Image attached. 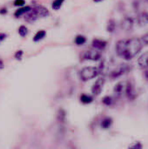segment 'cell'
<instances>
[{
    "label": "cell",
    "instance_id": "cell-27",
    "mask_svg": "<svg viewBox=\"0 0 148 149\" xmlns=\"http://www.w3.org/2000/svg\"><path fill=\"white\" fill-rule=\"evenodd\" d=\"M141 41L143 42L144 45H148V33L145 34V35L141 38Z\"/></svg>",
    "mask_w": 148,
    "mask_h": 149
},
{
    "label": "cell",
    "instance_id": "cell-17",
    "mask_svg": "<svg viewBox=\"0 0 148 149\" xmlns=\"http://www.w3.org/2000/svg\"><path fill=\"white\" fill-rule=\"evenodd\" d=\"M65 119H66V112L60 108L58 111V113H57V120L58 122L60 123H64L65 121Z\"/></svg>",
    "mask_w": 148,
    "mask_h": 149
},
{
    "label": "cell",
    "instance_id": "cell-29",
    "mask_svg": "<svg viewBox=\"0 0 148 149\" xmlns=\"http://www.w3.org/2000/svg\"><path fill=\"white\" fill-rule=\"evenodd\" d=\"M7 12V9L6 8H2L0 10V14H5Z\"/></svg>",
    "mask_w": 148,
    "mask_h": 149
},
{
    "label": "cell",
    "instance_id": "cell-15",
    "mask_svg": "<svg viewBox=\"0 0 148 149\" xmlns=\"http://www.w3.org/2000/svg\"><path fill=\"white\" fill-rule=\"evenodd\" d=\"M31 10V7H30V6H23V7H21V8H19V9H17V10H16V12H15V17H21L22 15H25L27 12H29L30 10Z\"/></svg>",
    "mask_w": 148,
    "mask_h": 149
},
{
    "label": "cell",
    "instance_id": "cell-25",
    "mask_svg": "<svg viewBox=\"0 0 148 149\" xmlns=\"http://www.w3.org/2000/svg\"><path fill=\"white\" fill-rule=\"evenodd\" d=\"M25 3L24 0H15L14 1V5L15 6H23Z\"/></svg>",
    "mask_w": 148,
    "mask_h": 149
},
{
    "label": "cell",
    "instance_id": "cell-1",
    "mask_svg": "<svg viewBox=\"0 0 148 149\" xmlns=\"http://www.w3.org/2000/svg\"><path fill=\"white\" fill-rule=\"evenodd\" d=\"M143 45L144 44L141 38H133L122 39L116 43V53L119 57L126 60H131L140 52Z\"/></svg>",
    "mask_w": 148,
    "mask_h": 149
},
{
    "label": "cell",
    "instance_id": "cell-3",
    "mask_svg": "<svg viewBox=\"0 0 148 149\" xmlns=\"http://www.w3.org/2000/svg\"><path fill=\"white\" fill-rule=\"evenodd\" d=\"M101 52L96 49H90L84 51L80 54L81 60H92V61H99L101 58Z\"/></svg>",
    "mask_w": 148,
    "mask_h": 149
},
{
    "label": "cell",
    "instance_id": "cell-23",
    "mask_svg": "<svg viewBox=\"0 0 148 149\" xmlns=\"http://www.w3.org/2000/svg\"><path fill=\"white\" fill-rule=\"evenodd\" d=\"M18 32H19V34H20V36L25 37V36L27 35V33H28V29H27L25 26L21 25V26L19 27V29H18Z\"/></svg>",
    "mask_w": 148,
    "mask_h": 149
},
{
    "label": "cell",
    "instance_id": "cell-28",
    "mask_svg": "<svg viewBox=\"0 0 148 149\" xmlns=\"http://www.w3.org/2000/svg\"><path fill=\"white\" fill-rule=\"evenodd\" d=\"M6 37H7V35L5 33H0V42H2Z\"/></svg>",
    "mask_w": 148,
    "mask_h": 149
},
{
    "label": "cell",
    "instance_id": "cell-4",
    "mask_svg": "<svg viewBox=\"0 0 148 149\" xmlns=\"http://www.w3.org/2000/svg\"><path fill=\"white\" fill-rule=\"evenodd\" d=\"M131 70V66L127 64H121L120 65L117 66L116 68H114L109 74L110 79H116L120 77H121L122 75H124L125 73L128 72Z\"/></svg>",
    "mask_w": 148,
    "mask_h": 149
},
{
    "label": "cell",
    "instance_id": "cell-5",
    "mask_svg": "<svg viewBox=\"0 0 148 149\" xmlns=\"http://www.w3.org/2000/svg\"><path fill=\"white\" fill-rule=\"evenodd\" d=\"M125 93L129 100H134L137 98L138 93L133 85V82L132 80H128L126 82V85L125 87Z\"/></svg>",
    "mask_w": 148,
    "mask_h": 149
},
{
    "label": "cell",
    "instance_id": "cell-24",
    "mask_svg": "<svg viewBox=\"0 0 148 149\" xmlns=\"http://www.w3.org/2000/svg\"><path fill=\"white\" fill-rule=\"evenodd\" d=\"M128 149H143V145H142V143L141 142H140V141H137V142H135L134 144H132Z\"/></svg>",
    "mask_w": 148,
    "mask_h": 149
},
{
    "label": "cell",
    "instance_id": "cell-22",
    "mask_svg": "<svg viewBox=\"0 0 148 149\" xmlns=\"http://www.w3.org/2000/svg\"><path fill=\"white\" fill-rule=\"evenodd\" d=\"M65 0H54L52 4H51V7L53 10H59L60 7L62 6V3H64Z\"/></svg>",
    "mask_w": 148,
    "mask_h": 149
},
{
    "label": "cell",
    "instance_id": "cell-33",
    "mask_svg": "<svg viewBox=\"0 0 148 149\" xmlns=\"http://www.w3.org/2000/svg\"><path fill=\"white\" fill-rule=\"evenodd\" d=\"M147 2H148V0H147Z\"/></svg>",
    "mask_w": 148,
    "mask_h": 149
},
{
    "label": "cell",
    "instance_id": "cell-32",
    "mask_svg": "<svg viewBox=\"0 0 148 149\" xmlns=\"http://www.w3.org/2000/svg\"><path fill=\"white\" fill-rule=\"evenodd\" d=\"M95 3H99V2H102V1H104V0H93Z\"/></svg>",
    "mask_w": 148,
    "mask_h": 149
},
{
    "label": "cell",
    "instance_id": "cell-21",
    "mask_svg": "<svg viewBox=\"0 0 148 149\" xmlns=\"http://www.w3.org/2000/svg\"><path fill=\"white\" fill-rule=\"evenodd\" d=\"M102 103L105 105V106H107V107H111L113 103V100L111 96H105L103 99H102Z\"/></svg>",
    "mask_w": 148,
    "mask_h": 149
},
{
    "label": "cell",
    "instance_id": "cell-6",
    "mask_svg": "<svg viewBox=\"0 0 148 149\" xmlns=\"http://www.w3.org/2000/svg\"><path fill=\"white\" fill-rule=\"evenodd\" d=\"M106 83V79L103 78V77H100L99 78L95 83L93 84L92 87V93L94 94V95H99L100 94V93L102 92V89H103V86Z\"/></svg>",
    "mask_w": 148,
    "mask_h": 149
},
{
    "label": "cell",
    "instance_id": "cell-16",
    "mask_svg": "<svg viewBox=\"0 0 148 149\" xmlns=\"http://www.w3.org/2000/svg\"><path fill=\"white\" fill-rule=\"evenodd\" d=\"M79 100L82 104H85V105H87V104H90L93 101V98L88 94H81L80 95V98H79Z\"/></svg>",
    "mask_w": 148,
    "mask_h": 149
},
{
    "label": "cell",
    "instance_id": "cell-11",
    "mask_svg": "<svg viewBox=\"0 0 148 149\" xmlns=\"http://www.w3.org/2000/svg\"><path fill=\"white\" fill-rule=\"evenodd\" d=\"M137 21H138V24L140 26L147 25L148 24V12L147 11L140 12L137 17Z\"/></svg>",
    "mask_w": 148,
    "mask_h": 149
},
{
    "label": "cell",
    "instance_id": "cell-12",
    "mask_svg": "<svg viewBox=\"0 0 148 149\" xmlns=\"http://www.w3.org/2000/svg\"><path fill=\"white\" fill-rule=\"evenodd\" d=\"M24 18L28 23H32V22L36 21L38 18V17L37 16V14H36L35 10H33V8H31V10L24 15Z\"/></svg>",
    "mask_w": 148,
    "mask_h": 149
},
{
    "label": "cell",
    "instance_id": "cell-14",
    "mask_svg": "<svg viewBox=\"0 0 148 149\" xmlns=\"http://www.w3.org/2000/svg\"><path fill=\"white\" fill-rule=\"evenodd\" d=\"M125 87H126V86H124V85H123L122 82L117 83V84L115 85L114 88H113V92H114L115 95H117V96H121V94L123 93V92H124V90H125Z\"/></svg>",
    "mask_w": 148,
    "mask_h": 149
},
{
    "label": "cell",
    "instance_id": "cell-7",
    "mask_svg": "<svg viewBox=\"0 0 148 149\" xmlns=\"http://www.w3.org/2000/svg\"><path fill=\"white\" fill-rule=\"evenodd\" d=\"M133 19L130 17H125L122 22H121V27L123 30H125L126 31H129L133 28Z\"/></svg>",
    "mask_w": 148,
    "mask_h": 149
},
{
    "label": "cell",
    "instance_id": "cell-31",
    "mask_svg": "<svg viewBox=\"0 0 148 149\" xmlns=\"http://www.w3.org/2000/svg\"><path fill=\"white\" fill-rule=\"evenodd\" d=\"M145 77H146V78L148 79V69H147V70H146V72H145Z\"/></svg>",
    "mask_w": 148,
    "mask_h": 149
},
{
    "label": "cell",
    "instance_id": "cell-18",
    "mask_svg": "<svg viewBox=\"0 0 148 149\" xmlns=\"http://www.w3.org/2000/svg\"><path fill=\"white\" fill-rule=\"evenodd\" d=\"M46 36V31H38L36 34H35V36H34V38H33V41L34 42H38V41H40L41 39H43L44 37Z\"/></svg>",
    "mask_w": 148,
    "mask_h": 149
},
{
    "label": "cell",
    "instance_id": "cell-2",
    "mask_svg": "<svg viewBox=\"0 0 148 149\" xmlns=\"http://www.w3.org/2000/svg\"><path fill=\"white\" fill-rule=\"evenodd\" d=\"M101 72H102L99 66H86L81 69L79 76L83 81H88L98 77Z\"/></svg>",
    "mask_w": 148,
    "mask_h": 149
},
{
    "label": "cell",
    "instance_id": "cell-30",
    "mask_svg": "<svg viewBox=\"0 0 148 149\" xmlns=\"http://www.w3.org/2000/svg\"><path fill=\"white\" fill-rule=\"evenodd\" d=\"M3 67V61L0 59V69H2Z\"/></svg>",
    "mask_w": 148,
    "mask_h": 149
},
{
    "label": "cell",
    "instance_id": "cell-20",
    "mask_svg": "<svg viewBox=\"0 0 148 149\" xmlns=\"http://www.w3.org/2000/svg\"><path fill=\"white\" fill-rule=\"evenodd\" d=\"M74 42H75V44L78 45H84V44L86 42V38L84 37V36H82V35H78V36L75 38Z\"/></svg>",
    "mask_w": 148,
    "mask_h": 149
},
{
    "label": "cell",
    "instance_id": "cell-26",
    "mask_svg": "<svg viewBox=\"0 0 148 149\" xmlns=\"http://www.w3.org/2000/svg\"><path fill=\"white\" fill-rule=\"evenodd\" d=\"M22 56H23V51H17L15 54V58L18 60L22 59Z\"/></svg>",
    "mask_w": 148,
    "mask_h": 149
},
{
    "label": "cell",
    "instance_id": "cell-19",
    "mask_svg": "<svg viewBox=\"0 0 148 149\" xmlns=\"http://www.w3.org/2000/svg\"><path fill=\"white\" fill-rule=\"evenodd\" d=\"M115 28H116V23H115V21L113 19H109L108 22H107V25H106L107 31L110 32V33H112V32L114 31Z\"/></svg>",
    "mask_w": 148,
    "mask_h": 149
},
{
    "label": "cell",
    "instance_id": "cell-10",
    "mask_svg": "<svg viewBox=\"0 0 148 149\" xmlns=\"http://www.w3.org/2000/svg\"><path fill=\"white\" fill-rule=\"evenodd\" d=\"M138 65L141 69H148V52L143 53L138 59Z\"/></svg>",
    "mask_w": 148,
    "mask_h": 149
},
{
    "label": "cell",
    "instance_id": "cell-13",
    "mask_svg": "<svg viewBox=\"0 0 148 149\" xmlns=\"http://www.w3.org/2000/svg\"><path fill=\"white\" fill-rule=\"evenodd\" d=\"M113 119L110 118V117H106L104 118L102 120H101V123H100V127L102 129H109L111 127V126L113 125Z\"/></svg>",
    "mask_w": 148,
    "mask_h": 149
},
{
    "label": "cell",
    "instance_id": "cell-9",
    "mask_svg": "<svg viewBox=\"0 0 148 149\" xmlns=\"http://www.w3.org/2000/svg\"><path fill=\"white\" fill-rule=\"evenodd\" d=\"M33 10H35L37 16L38 17H47L49 16V10L44 7V6H42V5H37L33 8Z\"/></svg>",
    "mask_w": 148,
    "mask_h": 149
},
{
    "label": "cell",
    "instance_id": "cell-8",
    "mask_svg": "<svg viewBox=\"0 0 148 149\" xmlns=\"http://www.w3.org/2000/svg\"><path fill=\"white\" fill-rule=\"evenodd\" d=\"M107 45V42L102 39H98L95 38L93 39L92 43V46L93 47V49H96L98 51H102L104 50Z\"/></svg>",
    "mask_w": 148,
    "mask_h": 149
}]
</instances>
